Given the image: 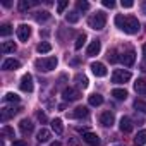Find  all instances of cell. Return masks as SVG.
I'll return each instance as SVG.
<instances>
[{
	"label": "cell",
	"mask_w": 146,
	"mask_h": 146,
	"mask_svg": "<svg viewBox=\"0 0 146 146\" xmlns=\"http://www.w3.org/2000/svg\"><path fill=\"white\" fill-rule=\"evenodd\" d=\"M115 26L119 29H122L124 33H127V35H136L139 31L141 24H139V21L134 16H122V14H119V16H115Z\"/></svg>",
	"instance_id": "obj_1"
},
{
	"label": "cell",
	"mask_w": 146,
	"mask_h": 146,
	"mask_svg": "<svg viewBox=\"0 0 146 146\" xmlns=\"http://www.w3.org/2000/svg\"><path fill=\"white\" fill-rule=\"evenodd\" d=\"M88 24H90L91 29H95V31H102V29L105 28V24H107V14L102 12V11H98L96 14H93V16L88 19Z\"/></svg>",
	"instance_id": "obj_2"
},
{
	"label": "cell",
	"mask_w": 146,
	"mask_h": 146,
	"mask_svg": "<svg viewBox=\"0 0 146 146\" xmlns=\"http://www.w3.org/2000/svg\"><path fill=\"white\" fill-rule=\"evenodd\" d=\"M57 64H58L57 57H45V58H38V60L35 62L36 69H38V70H43V72L53 70V69L57 67Z\"/></svg>",
	"instance_id": "obj_3"
},
{
	"label": "cell",
	"mask_w": 146,
	"mask_h": 146,
	"mask_svg": "<svg viewBox=\"0 0 146 146\" xmlns=\"http://www.w3.org/2000/svg\"><path fill=\"white\" fill-rule=\"evenodd\" d=\"M129 79H131V72L129 70H124V69H115L113 74H112V83H115V84L127 83Z\"/></svg>",
	"instance_id": "obj_4"
},
{
	"label": "cell",
	"mask_w": 146,
	"mask_h": 146,
	"mask_svg": "<svg viewBox=\"0 0 146 146\" xmlns=\"http://www.w3.org/2000/svg\"><path fill=\"white\" fill-rule=\"evenodd\" d=\"M19 88H21L24 93H31V91L35 90V84H33V78H31V74H24V76L21 78Z\"/></svg>",
	"instance_id": "obj_5"
},
{
	"label": "cell",
	"mask_w": 146,
	"mask_h": 146,
	"mask_svg": "<svg viewBox=\"0 0 146 146\" xmlns=\"http://www.w3.org/2000/svg\"><path fill=\"white\" fill-rule=\"evenodd\" d=\"M113 122H115V115H113V112L105 110V112L100 115V124H102L103 127H112Z\"/></svg>",
	"instance_id": "obj_6"
},
{
	"label": "cell",
	"mask_w": 146,
	"mask_h": 146,
	"mask_svg": "<svg viewBox=\"0 0 146 146\" xmlns=\"http://www.w3.org/2000/svg\"><path fill=\"white\" fill-rule=\"evenodd\" d=\"M62 96H64L65 102H76V100H79L81 93H79L78 90H74V88H65V90L62 91Z\"/></svg>",
	"instance_id": "obj_7"
},
{
	"label": "cell",
	"mask_w": 146,
	"mask_h": 146,
	"mask_svg": "<svg viewBox=\"0 0 146 146\" xmlns=\"http://www.w3.org/2000/svg\"><path fill=\"white\" fill-rule=\"evenodd\" d=\"M91 72H93L96 78H105L107 76V67L102 62H93L91 64Z\"/></svg>",
	"instance_id": "obj_8"
},
{
	"label": "cell",
	"mask_w": 146,
	"mask_h": 146,
	"mask_svg": "<svg viewBox=\"0 0 146 146\" xmlns=\"http://www.w3.org/2000/svg\"><path fill=\"white\" fill-rule=\"evenodd\" d=\"M31 36V26L28 24H19L17 26V38L21 41H28V38Z\"/></svg>",
	"instance_id": "obj_9"
},
{
	"label": "cell",
	"mask_w": 146,
	"mask_h": 146,
	"mask_svg": "<svg viewBox=\"0 0 146 146\" xmlns=\"http://www.w3.org/2000/svg\"><path fill=\"white\" fill-rule=\"evenodd\" d=\"M23 108L21 107H5V108H2V120L5 122V120H9L11 117H14L16 113H19Z\"/></svg>",
	"instance_id": "obj_10"
},
{
	"label": "cell",
	"mask_w": 146,
	"mask_h": 146,
	"mask_svg": "<svg viewBox=\"0 0 146 146\" xmlns=\"http://www.w3.org/2000/svg\"><path fill=\"white\" fill-rule=\"evenodd\" d=\"M120 62H122L125 67H131V65H134V62H136V53H134V50H129V52H125V53L120 57Z\"/></svg>",
	"instance_id": "obj_11"
},
{
	"label": "cell",
	"mask_w": 146,
	"mask_h": 146,
	"mask_svg": "<svg viewBox=\"0 0 146 146\" xmlns=\"http://www.w3.org/2000/svg\"><path fill=\"white\" fill-rule=\"evenodd\" d=\"M19 67H21V62L16 60V58H5L2 62V69L4 70H17Z\"/></svg>",
	"instance_id": "obj_12"
},
{
	"label": "cell",
	"mask_w": 146,
	"mask_h": 146,
	"mask_svg": "<svg viewBox=\"0 0 146 146\" xmlns=\"http://www.w3.org/2000/svg\"><path fill=\"white\" fill-rule=\"evenodd\" d=\"M33 129H35V125H33V122H31L29 119H23V120L19 122V131H21L24 136L31 134V132H33Z\"/></svg>",
	"instance_id": "obj_13"
},
{
	"label": "cell",
	"mask_w": 146,
	"mask_h": 146,
	"mask_svg": "<svg viewBox=\"0 0 146 146\" xmlns=\"http://www.w3.org/2000/svg\"><path fill=\"white\" fill-rule=\"evenodd\" d=\"M83 141H84L88 146H98V144H100V137H98L95 132H84V134H83Z\"/></svg>",
	"instance_id": "obj_14"
},
{
	"label": "cell",
	"mask_w": 146,
	"mask_h": 146,
	"mask_svg": "<svg viewBox=\"0 0 146 146\" xmlns=\"http://www.w3.org/2000/svg\"><path fill=\"white\" fill-rule=\"evenodd\" d=\"M100 50H102V43H100V40H95V41L90 43V46L86 50V55L88 57H95V55L100 53Z\"/></svg>",
	"instance_id": "obj_15"
},
{
	"label": "cell",
	"mask_w": 146,
	"mask_h": 146,
	"mask_svg": "<svg viewBox=\"0 0 146 146\" xmlns=\"http://www.w3.org/2000/svg\"><path fill=\"white\" fill-rule=\"evenodd\" d=\"M119 127H120V131L122 132H131L132 131V120L129 119V117H122L120 119V124H119Z\"/></svg>",
	"instance_id": "obj_16"
},
{
	"label": "cell",
	"mask_w": 146,
	"mask_h": 146,
	"mask_svg": "<svg viewBox=\"0 0 146 146\" xmlns=\"http://www.w3.org/2000/svg\"><path fill=\"white\" fill-rule=\"evenodd\" d=\"M134 91L141 96H146V81L144 79H137L134 83Z\"/></svg>",
	"instance_id": "obj_17"
},
{
	"label": "cell",
	"mask_w": 146,
	"mask_h": 146,
	"mask_svg": "<svg viewBox=\"0 0 146 146\" xmlns=\"http://www.w3.org/2000/svg\"><path fill=\"white\" fill-rule=\"evenodd\" d=\"M88 113H90V110H88L86 107H78V108H74V112L70 113V117H74V119H83V117H88Z\"/></svg>",
	"instance_id": "obj_18"
},
{
	"label": "cell",
	"mask_w": 146,
	"mask_h": 146,
	"mask_svg": "<svg viewBox=\"0 0 146 146\" xmlns=\"http://www.w3.org/2000/svg\"><path fill=\"white\" fill-rule=\"evenodd\" d=\"M0 52H2V53H12V52H16V43L14 41H4L2 45H0Z\"/></svg>",
	"instance_id": "obj_19"
},
{
	"label": "cell",
	"mask_w": 146,
	"mask_h": 146,
	"mask_svg": "<svg viewBox=\"0 0 146 146\" xmlns=\"http://www.w3.org/2000/svg\"><path fill=\"white\" fill-rule=\"evenodd\" d=\"M134 144H136V146H144V144H146V129H143V131H139V132L136 134Z\"/></svg>",
	"instance_id": "obj_20"
},
{
	"label": "cell",
	"mask_w": 146,
	"mask_h": 146,
	"mask_svg": "<svg viewBox=\"0 0 146 146\" xmlns=\"http://www.w3.org/2000/svg\"><path fill=\"white\" fill-rule=\"evenodd\" d=\"M88 102H90V105H91V107H98V105H102V103H103V96H102V95H98V93H93V95H90Z\"/></svg>",
	"instance_id": "obj_21"
},
{
	"label": "cell",
	"mask_w": 146,
	"mask_h": 146,
	"mask_svg": "<svg viewBox=\"0 0 146 146\" xmlns=\"http://www.w3.org/2000/svg\"><path fill=\"white\" fill-rule=\"evenodd\" d=\"M36 139H38L40 143H46V141L50 139V131L45 129V127H41V129L38 131V134H36Z\"/></svg>",
	"instance_id": "obj_22"
},
{
	"label": "cell",
	"mask_w": 146,
	"mask_h": 146,
	"mask_svg": "<svg viewBox=\"0 0 146 146\" xmlns=\"http://www.w3.org/2000/svg\"><path fill=\"white\" fill-rule=\"evenodd\" d=\"M74 81H76V84H78V88H88V78L84 76V74H76V78H74Z\"/></svg>",
	"instance_id": "obj_23"
},
{
	"label": "cell",
	"mask_w": 146,
	"mask_h": 146,
	"mask_svg": "<svg viewBox=\"0 0 146 146\" xmlns=\"http://www.w3.org/2000/svg\"><path fill=\"white\" fill-rule=\"evenodd\" d=\"M52 129H53L55 134H62V132H64L62 120H60V119H53V120H52Z\"/></svg>",
	"instance_id": "obj_24"
},
{
	"label": "cell",
	"mask_w": 146,
	"mask_h": 146,
	"mask_svg": "<svg viewBox=\"0 0 146 146\" xmlns=\"http://www.w3.org/2000/svg\"><path fill=\"white\" fill-rule=\"evenodd\" d=\"M35 19H36L38 23H45V21L50 19V12H46V11H38V12L35 14Z\"/></svg>",
	"instance_id": "obj_25"
},
{
	"label": "cell",
	"mask_w": 146,
	"mask_h": 146,
	"mask_svg": "<svg viewBox=\"0 0 146 146\" xmlns=\"http://www.w3.org/2000/svg\"><path fill=\"white\" fill-rule=\"evenodd\" d=\"M112 96H113L115 100H125V98H127V91L117 88V90H112Z\"/></svg>",
	"instance_id": "obj_26"
},
{
	"label": "cell",
	"mask_w": 146,
	"mask_h": 146,
	"mask_svg": "<svg viewBox=\"0 0 146 146\" xmlns=\"http://www.w3.org/2000/svg\"><path fill=\"white\" fill-rule=\"evenodd\" d=\"M65 21H67V23H70V24L78 23V21H79V12H78V11H72V12H69V14L65 16Z\"/></svg>",
	"instance_id": "obj_27"
},
{
	"label": "cell",
	"mask_w": 146,
	"mask_h": 146,
	"mask_svg": "<svg viewBox=\"0 0 146 146\" xmlns=\"http://www.w3.org/2000/svg\"><path fill=\"white\" fill-rule=\"evenodd\" d=\"M36 50H38L40 53H48V52L52 50V45H50L48 41H41V43L36 46Z\"/></svg>",
	"instance_id": "obj_28"
},
{
	"label": "cell",
	"mask_w": 146,
	"mask_h": 146,
	"mask_svg": "<svg viewBox=\"0 0 146 146\" xmlns=\"http://www.w3.org/2000/svg\"><path fill=\"white\" fill-rule=\"evenodd\" d=\"M16 134H14V129L12 127H9V125H4L2 127V137H14Z\"/></svg>",
	"instance_id": "obj_29"
},
{
	"label": "cell",
	"mask_w": 146,
	"mask_h": 146,
	"mask_svg": "<svg viewBox=\"0 0 146 146\" xmlns=\"http://www.w3.org/2000/svg\"><path fill=\"white\" fill-rule=\"evenodd\" d=\"M134 108L139 110V112H143V113H146V102L144 100H136L134 102Z\"/></svg>",
	"instance_id": "obj_30"
},
{
	"label": "cell",
	"mask_w": 146,
	"mask_h": 146,
	"mask_svg": "<svg viewBox=\"0 0 146 146\" xmlns=\"http://www.w3.org/2000/svg\"><path fill=\"white\" fill-rule=\"evenodd\" d=\"M29 7H31V2H28V0H19L17 9H19L21 12H26V11H29Z\"/></svg>",
	"instance_id": "obj_31"
},
{
	"label": "cell",
	"mask_w": 146,
	"mask_h": 146,
	"mask_svg": "<svg viewBox=\"0 0 146 146\" xmlns=\"http://www.w3.org/2000/svg\"><path fill=\"white\" fill-rule=\"evenodd\" d=\"M12 33V26L11 24H2V26H0V35H2V36H9Z\"/></svg>",
	"instance_id": "obj_32"
},
{
	"label": "cell",
	"mask_w": 146,
	"mask_h": 146,
	"mask_svg": "<svg viewBox=\"0 0 146 146\" xmlns=\"http://www.w3.org/2000/svg\"><path fill=\"white\" fill-rule=\"evenodd\" d=\"M84 41H86V35L83 33V35H79V36H78L74 48H76V50H81V48H83V45H84Z\"/></svg>",
	"instance_id": "obj_33"
},
{
	"label": "cell",
	"mask_w": 146,
	"mask_h": 146,
	"mask_svg": "<svg viewBox=\"0 0 146 146\" xmlns=\"http://www.w3.org/2000/svg\"><path fill=\"white\" fill-rule=\"evenodd\" d=\"M4 102H7V103H9V102H14V103H17V102H19V96H17L16 93H7V95L4 96Z\"/></svg>",
	"instance_id": "obj_34"
},
{
	"label": "cell",
	"mask_w": 146,
	"mask_h": 146,
	"mask_svg": "<svg viewBox=\"0 0 146 146\" xmlns=\"http://www.w3.org/2000/svg\"><path fill=\"white\" fill-rule=\"evenodd\" d=\"M107 58H108L112 64H115V62L119 60V57H117V50H110V52H108V55H107Z\"/></svg>",
	"instance_id": "obj_35"
},
{
	"label": "cell",
	"mask_w": 146,
	"mask_h": 146,
	"mask_svg": "<svg viewBox=\"0 0 146 146\" xmlns=\"http://www.w3.org/2000/svg\"><path fill=\"white\" fill-rule=\"evenodd\" d=\"M67 5H69L67 0H64V2H58V4H57V12H58V14H62V12L65 11V7H67Z\"/></svg>",
	"instance_id": "obj_36"
},
{
	"label": "cell",
	"mask_w": 146,
	"mask_h": 146,
	"mask_svg": "<svg viewBox=\"0 0 146 146\" xmlns=\"http://www.w3.org/2000/svg\"><path fill=\"white\" fill-rule=\"evenodd\" d=\"M78 9H79V11H88V9H90V4L81 0V2H78Z\"/></svg>",
	"instance_id": "obj_37"
},
{
	"label": "cell",
	"mask_w": 146,
	"mask_h": 146,
	"mask_svg": "<svg viewBox=\"0 0 146 146\" xmlns=\"http://www.w3.org/2000/svg\"><path fill=\"white\" fill-rule=\"evenodd\" d=\"M103 7H108V9H113L115 7V2H113V0H103Z\"/></svg>",
	"instance_id": "obj_38"
},
{
	"label": "cell",
	"mask_w": 146,
	"mask_h": 146,
	"mask_svg": "<svg viewBox=\"0 0 146 146\" xmlns=\"http://www.w3.org/2000/svg\"><path fill=\"white\" fill-rule=\"evenodd\" d=\"M134 5V2H131V0H122V7L124 9H131Z\"/></svg>",
	"instance_id": "obj_39"
},
{
	"label": "cell",
	"mask_w": 146,
	"mask_h": 146,
	"mask_svg": "<svg viewBox=\"0 0 146 146\" xmlns=\"http://www.w3.org/2000/svg\"><path fill=\"white\" fill-rule=\"evenodd\" d=\"M36 117H38V120H40V122H46V115H45L43 112H38V113H36Z\"/></svg>",
	"instance_id": "obj_40"
},
{
	"label": "cell",
	"mask_w": 146,
	"mask_h": 146,
	"mask_svg": "<svg viewBox=\"0 0 146 146\" xmlns=\"http://www.w3.org/2000/svg\"><path fill=\"white\" fill-rule=\"evenodd\" d=\"M12 146H29L26 141H23V139H19V141H14L12 143Z\"/></svg>",
	"instance_id": "obj_41"
},
{
	"label": "cell",
	"mask_w": 146,
	"mask_h": 146,
	"mask_svg": "<svg viewBox=\"0 0 146 146\" xmlns=\"http://www.w3.org/2000/svg\"><path fill=\"white\" fill-rule=\"evenodd\" d=\"M69 144H70V146H78V144H79V141H78V139H70V143H69Z\"/></svg>",
	"instance_id": "obj_42"
},
{
	"label": "cell",
	"mask_w": 146,
	"mask_h": 146,
	"mask_svg": "<svg viewBox=\"0 0 146 146\" xmlns=\"http://www.w3.org/2000/svg\"><path fill=\"white\" fill-rule=\"evenodd\" d=\"M141 11H143V14L146 16V2H143V5H141Z\"/></svg>",
	"instance_id": "obj_43"
},
{
	"label": "cell",
	"mask_w": 146,
	"mask_h": 146,
	"mask_svg": "<svg viewBox=\"0 0 146 146\" xmlns=\"http://www.w3.org/2000/svg\"><path fill=\"white\" fill-rule=\"evenodd\" d=\"M141 70H143V72L146 70V62H143V64H141Z\"/></svg>",
	"instance_id": "obj_44"
},
{
	"label": "cell",
	"mask_w": 146,
	"mask_h": 146,
	"mask_svg": "<svg viewBox=\"0 0 146 146\" xmlns=\"http://www.w3.org/2000/svg\"><path fill=\"white\" fill-rule=\"evenodd\" d=\"M50 146H62V144H60V143H58V141H55V143H52V144H50Z\"/></svg>",
	"instance_id": "obj_45"
},
{
	"label": "cell",
	"mask_w": 146,
	"mask_h": 146,
	"mask_svg": "<svg viewBox=\"0 0 146 146\" xmlns=\"http://www.w3.org/2000/svg\"><path fill=\"white\" fill-rule=\"evenodd\" d=\"M143 53H144V58H146V45H143Z\"/></svg>",
	"instance_id": "obj_46"
}]
</instances>
